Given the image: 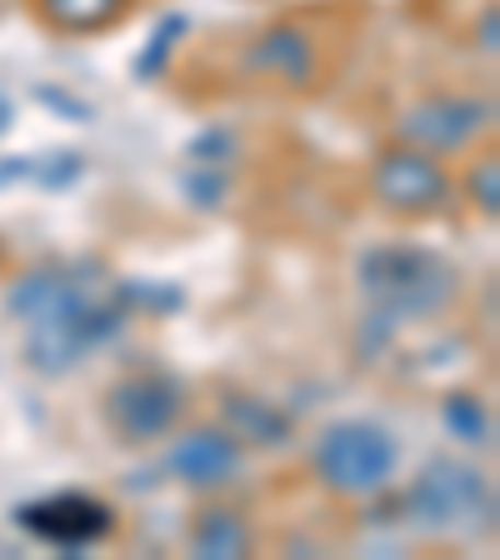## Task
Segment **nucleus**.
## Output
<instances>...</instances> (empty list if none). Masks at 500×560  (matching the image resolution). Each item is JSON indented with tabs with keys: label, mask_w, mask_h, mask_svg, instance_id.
I'll return each mask as SVG.
<instances>
[{
	"label": "nucleus",
	"mask_w": 500,
	"mask_h": 560,
	"mask_svg": "<svg viewBox=\"0 0 500 560\" xmlns=\"http://www.w3.org/2000/svg\"><path fill=\"white\" fill-rule=\"evenodd\" d=\"M5 311L21 326L25 365L40 375H66L95 346L120 336L126 291L81 270H31L11 285Z\"/></svg>",
	"instance_id": "f257e3e1"
},
{
	"label": "nucleus",
	"mask_w": 500,
	"mask_h": 560,
	"mask_svg": "<svg viewBox=\"0 0 500 560\" xmlns=\"http://www.w3.org/2000/svg\"><path fill=\"white\" fill-rule=\"evenodd\" d=\"M356 276H361V295L371 301L375 330H391L396 320L441 315L461 291L451 260L420 250V245H375L361 256Z\"/></svg>",
	"instance_id": "f03ea898"
},
{
	"label": "nucleus",
	"mask_w": 500,
	"mask_h": 560,
	"mask_svg": "<svg viewBox=\"0 0 500 560\" xmlns=\"http://www.w3.org/2000/svg\"><path fill=\"white\" fill-rule=\"evenodd\" d=\"M406 511L431 536H480L496 525V490L476 466L431 460L410 486Z\"/></svg>",
	"instance_id": "7ed1b4c3"
},
{
	"label": "nucleus",
	"mask_w": 500,
	"mask_h": 560,
	"mask_svg": "<svg viewBox=\"0 0 500 560\" xmlns=\"http://www.w3.org/2000/svg\"><path fill=\"white\" fill-rule=\"evenodd\" d=\"M396 441L375 420H336L315 441V470L340 495H375L396 476Z\"/></svg>",
	"instance_id": "20e7f679"
},
{
	"label": "nucleus",
	"mask_w": 500,
	"mask_h": 560,
	"mask_svg": "<svg viewBox=\"0 0 500 560\" xmlns=\"http://www.w3.org/2000/svg\"><path fill=\"white\" fill-rule=\"evenodd\" d=\"M186 416V385L175 375H161V371H140V375H126V381L111 385L105 396V420L120 441H161L181 425Z\"/></svg>",
	"instance_id": "39448f33"
},
{
	"label": "nucleus",
	"mask_w": 500,
	"mask_h": 560,
	"mask_svg": "<svg viewBox=\"0 0 500 560\" xmlns=\"http://www.w3.org/2000/svg\"><path fill=\"white\" fill-rule=\"evenodd\" d=\"M15 525L25 536L46 540V546L85 550L116 530V511L95 501V495H85V490H60V495H46V501L15 505Z\"/></svg>",
	"instance_id": "423d86ee"
},
{
	"label": "nucleus",
	"mask_w": 500,
	"mask_h": 560,
	"mask_svg": "<svg viewBox=\"0 0 500 560\" xmlns=\"http://www.w3.org/2000/svg\"><path fill=\"white\" fill-rule=\"evenodd\" d=\"M490 126V101L476 95H431V101L410 105L400 116V140H410L416 151L435 155V151H461L480 130Z\"/></svg>",
	"instance_id": "0eeeda50"
},
{
	"label": "nucleus",
	"mask_w": 500,
	"mask_h": 560,
	"mask_svg": "<svg viewBox=\"0 0 500 560\" xmlns=\"http://www.w3.org/2000/svg\"><path fill=\"white\" fill-rule=\"evenodd\" d=\"M371 186H375V196H381V206L420 215V210L445 206V196H451V175H445L426 151L406 145V151H385L381 161H375Z\"/></svg>",
	"instance_id": "6e6552de"
},
{
	"label": "nucleus",
	"mask_w": 500,
	"mask_h": 560,
	"mask_svg": "<svg viewBox=\"0 0 500 560\" xmlns=\"http://www.w3.org/2000/svg\"><path fill=\"white\" fill-rule=\"evenodd\" d=\"M165 466H171L175 480H186V486H196V490L231 486L235 470H241V441H235L231 431H216V425L186 431L171 445V460H165Z\"/></svg>",
	"instance_id": "1a4fd4ad"
},
{
	"label": "nucleus",
	"mask_w": 500,
	"mask_h": 560,
	"mask_svg": "<svg viewBox=\"0 0 500 560\" xmlns=\"http://www.w3.org/2000/svg\"><path fill=\"white\" fill-rule=\"evenodd\" d=\"M251 66L266 70V75H280L291 85H311L315 81V46L311 35L295 31V25H276L251 46Z\"/></svg>",
	"instance_id": "9d476101"
},
{
	"label": "nucleus",
	"mask_w": 500,
	"mask_h": 560,
	"mask_svg": "<svg viewBox=\"0 0 500 560\" xmlns=\"http://www.w3.org/2000/svg\"><path fill=\"white\" fill-rule=\"evenodd\" d=\"M130 11V0H40V15H46L56 31H105L111 21Z\"/></svg>",
	"instance_id": "9b49d317"
},
{
	"label": "nucleus",
	"mask_w": 500,
	"mask_h": 560,
	"mask_svg": "<svg viewBox=\"0 0 500 560\" xmlns=\"http://www.w3.org/2000/svg\"><path fill=\"white\" fill-rule=\"evenodd\" d=\"M190 540H196V556H210V560H235V556H245V546H251V536H245V525L235 511L200 515Z\"/></svg>",
	"instance_id": "f8f14e48"
},
{
	"label": "nucleus",
	"mask_w": 500,
	"mask_h": 560,
	"mask_svg": "<svg viewBox=\"0 0 500 560\" xmlns=\"http://www.w3.org/2000/svg\"><path fill=\"white\" fill-rule=\"evenodd\" d=\"M441 420L455 441H466V445L490 441V410L480 406V396H470V390H451V396L441 400Z\"/></svg>",
	"instance_id": "ddd939ff"
},
{
	"label": "nucleus",
	"mask_w": 500,
	"mask_h": 560,
	"mask_svg": "<svg viewBox=\"0 0 500 560\" xmlns=\"http://www.w3.org/2000/svg\"><path fill=\"white\" fill-rule=\"evenodd\" d=\"M225 416H231V425L241 435H251V441H260V445H280L286 441V420H280V410H270L266 400H256V396H241V400H225Z\"/></svg>",
	"instance_id": "4468645a"
},
{
	"label": "nucleus",
	"mask_w": 500,
	"mask_h": 560,
	"mask_svg": "<svg viewBox=\"0 0 500 560\" xmlns=\"http://www.w3.org/2000/svg\"><path fill=\"white\" fill-rule=\"evenodd\" d=\"M85 171V161L75 151H50L46 161H15V165H0V180H15V175H31L35 186L46 190H66L75 175Z\"/></svg>",
	"instance_id": "2eb2a0df"
},
{
	"label": "nucleus",
	"mask_w": 500,
	"mask_h": 560,
	"mask_svg": "<svg viewBox=\"0 0 500 560\" xmlns=\"http://www.w3.org/2000/svg\"><path fill=\"white\" fill-rule=\"evenodd\" d=\"M470 200H476L486 215H496L500 210V161L496 155H486V161L470 171Z\"/></svg>",
	"instance_id": "dca6fc26"
},
{
	"label": "nucleus",
	"mask_w": 500,
	"mask_h": 560,
	"mask_svg": "<svg viewBox=\"0 0 500 560\" xmlns=\"http://www.w3.org/2000/svg\"><path fill=\"white\" fill-rule=\"evenodd\" d=\"M225 151H235V140H231V130H206V136L190 145V155H196L200 165H216V161H231Z\"/></svg>",
	"instance_id": "f3484780"
},
{
	"label": "nucleus",
	"mask_w": 500,
	"mask_h": 560,
	"mask_svg": "<svg viewBox=\"0 0 500 560\" xmlns=\"http://www.w3.org/2000/svg\"><path fill=\"white\" fill-rule=\"evenodd\" d=\"M486 50H496V11H486Z\"/></svg>",
	"instance_id": "a211bd4d"
}]
</instances>
